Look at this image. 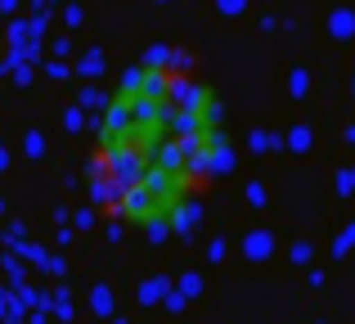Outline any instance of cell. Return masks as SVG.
I'll list each match as a JSON object with an SVG mask.
<instances>
[{
    "label": "cell",
    "instance_id": "1",
    "mask_svg": "<svg viewBox=\"0 0 355 324\" xmlns=\"http://www.w3.org/2000/svg\"><path fill=\"white\" fill-rule=\"evenodd\" d=\"M225 95L193 45L162 41L117 72L86 135V198L104 230L175 239L230 176Z\"/></svg>",
    "mask_w": 355,
    "mask_h": 324
}]
</instances>
